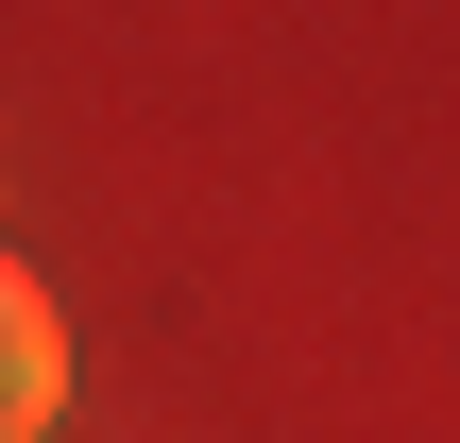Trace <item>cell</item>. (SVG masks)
<instances>
[{"mask_svg": "<svg viewBox=\"0 0 460 443\" xmlns=\"http://www.w3.org/2000/svg\"><path fill=\"white\" fill-rule=\"evenodd\" d=\"M51 410H68V307L0 256V443H34Z\"/></svg>", "mask_w": 460, "mask_h": 443, "instance_id": "obj_1", "label": "cell"}]
</instances>
